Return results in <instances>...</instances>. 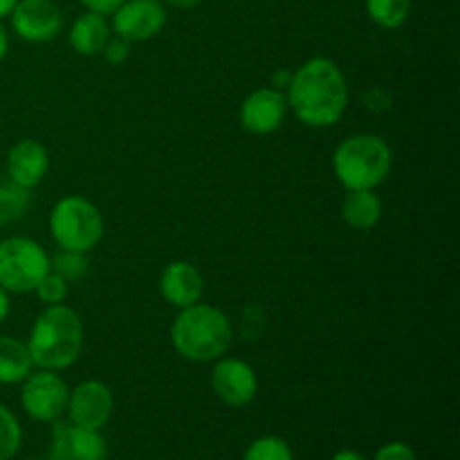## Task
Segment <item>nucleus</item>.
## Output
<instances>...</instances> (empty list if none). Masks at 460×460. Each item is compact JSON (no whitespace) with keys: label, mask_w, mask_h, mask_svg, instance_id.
<instances>
[{"label":"nucleus","mask_w":460,"mask_h":460,"mask_svg":"<svg viewBox=\"0 0 460 460\" xmlns=\"http://www.w3.org/2000/svg\"><path fill=\"white\" fill-rule=\"evenodd\" d=\"M288 108L308 128L340 124L349 108V81L332 58L313 57L292 70L286 90Z\"/></svg>","instance_id":"1"},{"label":"nucleus","mask_w":460,"mask_h":460,"mask_svg":"<svg viewBox=\"0 0 460 460\" xmlns=\"http://www.w3.org/2000/svg\"><path fill=\"white\" fill-rule=\"evenodd\" d=\"M84 322L79 313L66 304L45 305L36 317L25 341L36 368L45 371H66L79 362L84 353Z\"/></svg>","instance_id":"2"},{"label":"nucleus","mask_w":460,"mask_h":460,"mask_svg":"<svg viewBox=\"0 0 460 460\" xmlns=\"http://www.w3.org/2000/svg\"><path fill=\"white\" fill-rule=\"evenodd\" d=\"M234 341L232 319L220 308L198 304L182 308L171 323V344L175 353L193 364H209L225 358Z\"/></svg>","instance_id":"3"},{"label":"nucleus","mask_w":460,"mask_h":460,"mask_svg":"<svg viewBox=\"0 0 460 460\" xmlns=\"http://www.w3.org/2000/svg\"><path fill=\"white\" fill-rule=\"evenodd\" d=\"M394 151L382 135L358 133L346 137L332 155V171L346 191L377 189L391 173Z\"/></svg>","instance_id":"4"},{"label":"nucleus","mask_w":460,"mask_h":460,"mask_svg":"<svg viewBox=\"0 0 460 460\" xmlns=\"http://www.w3.org/2000/svg\"><path fill=\"white\" fill-rule=\"evenodd\" d=\"M103 216L93 200L84 196H63L49 211V234L58 250H72L88 254L102 243Z\"/></svg>","instance_id":"5"},{"label":"nucleus","mask_w":460,"mask_h":460,"mask_svg":"<svg viewBox=\"0 0 460 460\" xmlns=\"http://www.w3.org/2000/svg\"><path fill=\"white\" fill-rule=\"evenodd\" d=\"M49 272V256L40 243L27 236H7L0 241V288L9 295L34 292Z\"/></svg>","instance_id":"6"},{"label":"nucleus","mask_w":460,"mask_h":460,"mask_svg":"<svg viewBox=\"0 0 460 460\" xmlns=\"http://www.w3.org/2000/svg\"><path fill=\"white\" fill-rule=\"evenodd\" d=\"M21 407L31 420L57 422L66 416L70 386L57 371H31L21 382Z\"/></svg>","instance_id":"7"},{"label":"nucleus","mask_w":460,"mask_h":460,"mask_svg":"<svg viewBox=\"0 0 460 460\" xmlns=\"http://www.w3.org/2000/svg\"><path fill=\"white\" fill-rule=\"evenodd\" d=\"M108 18L112 34L128 43H144L164 30L169 12L162 0H124Z\"/></svg>","instance_id":"8"},{"label":"nucleus","mask_w":460,"mask_h":460,"mask_svg":"<svg viewBox=\"0 0 460 460\" xmlns=\"http://www.w3.org/2000/svg\"><path fill=\"white\" fill-rule=\"evenodd\" d=\"M9 18L13 34L25 43H49L63 30V13L54 0H18Z\"/></svg>","instance_id":"9"},{"label":"nucleus","mask_w":460,"mask_h":460,"mask_svg":"<svg viewBox=\"0 0 460 460\" xmlns=\"http://www.w3.org/2000/svg\"><path fill=\"white\" fill-rule=\"evenodd\" d=\"M211 389L223 404L232 409H243L254 402L256 394H259V377L245 359L225 355L214 362Z\"/></svg>","instance_id":"10"},{"label":"nucleus","mask_w":460,"mask_h":460,"mask_svg":"<svg viewBox=\"0 0 460 460\" xmlns=\"http://www.w3.org/2000/svg\"><path fill=\"white\" fill-rule=\"evenodd\" d=\"M112 409H115V395L111 386L99 380H85L70 389L66 413L72 425L102 431L111 420Z\"/></svg>","instance_id":"11"},{"label":"nucleus","mask_w":460,"mask_h":460,"mask_svg":"<svg viewBox=\"0 0 460 460\" xmlns=\"http://www.w3.org/2000/svg\"><path fill=\"white\" fill-rule=\"evenodd\" d=\"M288 112V99L286 93L272 88H256L243 99L241 108H238V121H241L243 130L250 135H272L286 121Z\"/></svg>","instance_id":"12"},{"label":"nucleus","mask_w":460,"mask_h":460,"mask_svg":"<svg viewBox=\"0 0 460 460\" xmlns=\"http://www.w3.org/2000/svg\"><path fill=\"white\" fill-rule=\"evenodd\" d=\"M49 460H106V440L99 431L84 429L70 420L52 422Z\"/></svg>","instance_id":"13"},{"label":"nucleus","mask_w":460,"mask_h":460,"mask_svg":"<svg viewBox=\"0 0 460 460\" xmlns=\"http://www.w3.org/2000/svg\"><path fill=\"white\" fill-rule=\"evenodd\" d=\"M49 171V151L39 139H18L4 157V175L18 187L31 191Z\"/></svg>","instance_id":"14"},{"label":"nucleus","mask_w":460,"mask_h":460,"mask_svg":"<svg viewBox=\"0 0 460 460\" xmlns=\"http://www.w3.org/2000/svg\"><path fill=\"white\" fill-rule=\"evenodd\" d=\"M160 295L171 308H189L202 301L205 295V277L191 261H171L160 274Z\"/></svg>","instance_id":"15"},{"label":"nucleus","mask_w":460,"mask_h":460,"mask_svg":"<svg viewBox=\"0 0 460 460\" xmlns=\"http://www.w3.org/2000/svg\"><path fill=\"white\" fill-rule=\"evenodd\" d=\"M112 30L108 16L102 13L85 12L75 18L67 31V40H70L72 49L81 57H99L111 40Z\"/></svg>","instance_id":"16"},{"label":"nucleus","mask_w":460,"mask_h":460,"mask_svg":"<svg viewBox=\"0 0 460 460\" xmlns=\"http://www.w3.org/2000/svg\"><path fill=\"white\" fill-rule=\"evenodd\" d=\"M382 200L376 189H358V191H346L341 202V218L349 227L367 232L373 229L382 220Z\"/></svg>","instance_id":"17"},{"label":"nucleus","mask_w":460,"mask_h":460,"mask_svg":"<svg viewBox=\"0 0 460 460\" xmlns=\"http://www.w3.org/2000/svg\"><path fill=\"white\" fill-rule=\"evenodd\" d=\"M34 371L27 344L18 337L0 335V385H21Z\"/></svg>","instance_id":"18"},{"label":"nucleus","mask_w":460,"mask_h":460,"mask_svg":"<svg viewBox=\"0 0 460 460\" xmlns=\"http://www.w3.org/2000/svg\"><path fill=\"white\" fill-rule=\"evenodd\" d=\"M368 18L382 30H400L409 21L411 0H364Z\"/></svg>","instance_id":"19"},{"label":"nucleus","mask_w":460,"mask_h":460,"mask_svg":"<svg viewBox=\"0 0 460 460\" xmlns=\"http://www.w3.org/2000/svg\"><path fill=\"white\" fill-rule=\"evenodd\" d=\"M30 202V191L13 184L4 175V180H0V227L16 223L27 211Z\"/></svg>","instance_id":"20"},{"label":"nucleus","mask_w":460,"mask_h":460,"mask_svg":"<svg viewBox=\"0 0 460 460\" xmlns=\"http://www.w3.org/2000/svg\"><path fill=\"white\" fill-rule=\"evenodd\" d=\"M49 272L58 274L67 283H75L88 274V259L84 252L58 250L57 254L49 256Z\"/></svg>","instance_id":"21"},{"label":"nucleus","mask_w":460,"mask_h":460,"mask_svg":"<svg viewBox=\"0 0 460 460\" xmlns=\"http://www.w3.org/2000/svg\"><path fill=\"white\" fill-rule=\"evenodd\" d=\"M22 443V429L18 418L0 402V460H12Z\"/></svg>","instance_id":"22"},{"label":"nucleus","mask_w":460,"mask_h":460,"mask_svg":"<svg viewBox=\"0 0 460 460\" xmlns=\"http://www.w3.org/2000/svg\"><path fill=\"white\" fill-rule=\"evenodd\" d=\"M243 460H295L290 445L279 436H261L247 447Z\"/></svg>","instance_id":"23"},{"label":"nucleus","mask_w":460,"mask_h":460,"mask_svg":"<svg viewBox=\"0 0 460 460\" xmlns=\"http://www.w3.org/2000/svg\"><path fill=\"white\" fill-rule=\"evenodd\" d=\"M34 295L39 296V301L43 305H58L66 304L67 295H70V283L66 279H61L58 274L48 272L36 286Z\"/></svg>","instance_id":"24"},{"label":"nucleus","mask_w":460,"mask_h":460,"mask_svg":"<svg viewBox=\"0 0 460 460\" xmlns=\"http://www.w3.org/2000/svg\"><path fill=\"white\" fill-rule=\"evenodd\" d=\"M102 54H103V58H106V61L111 63V66L119 67V66H124L126 61H128L130 43H128V40H124V39H119V36L112 34L111 40H108L106 48H103Z\"/></svg>","instance_id":"25"},{"label":"nucleus","mask_w":460,"mask_h":460,"mask_svg":"<svg viewBox=\"0 0 460 460\" xmlns=\"http://www.w3.org/2000/svg\"><path fill=\"white\" fill-rule=\"evenodd\" d=\"M373 460H418L416 452L407 443H386L385 447L377 449Z\"/></svg>","instance_id":"26"},{"label":"nucleus","mask_w":460,"mask_h":460,"mask_svg":"<svg viewBox=\"0 0 460 460\" xmlns=\"http://www.w3.org/2000/svg\"><path fill=\"white\" fill-rule=\"evenodd\" d=\"M81 4L85 7V12H94L102 13V16H111L117 7H119L124 0H79Z\"/></svg>","instance_id":"27"},{"label":"nucleus","mask_w":460,"mask_h":460,"mask_svg":"<svg viewBox=\"0 0 460 460\" xmlns=\"http://www.w3.org/2000/svg\"><path fill=\"white\" fill-rule=\"evenodd\" d=\"M290 79H292V70H277L272 75V81H270V85L277 90H281V93H286L288 85H290Z\"/></svg>","instance_id":"28"},{"label":"nucleus","mask_w":460,"mask_h":460,"mask_svg":"<svg viewBox=\"0 0 460 460\" xmlns=\"http://www.w3.org/2000/svg\"><path fill=\"white\" fill-rule=\"evenodd\" d=\"M9 310H12V301H9V292H4L0 288V326L4 323V319L9 317Z\"/></svg>","instance_id":"29"},{"label":"nucleus","mask_w":460,"mask_h":460,"mask_svg":"<svg viewBox=\"0 0 460 460\" xmlns=\"http://www.w3.org/2000/svg\"><path fill=\"white\" fill-rule=\"evenodd\" d=\"M166 7H173V9H193L198 4H202L205 0H162Z\"/></svg>","instance_id":"30"},{"label":"nucleus","mask_w":460,"mask_h":460,"mask_svg":"<svg viewBox=\"0 0 460 460\" xmlns=\"http://www.w3.org/2000/svg\"><path fill=\"white\" fill-rule=\"evenodd\" d=\"M7 52H9V31L7 27L3 25V21H0V63L7 58Z\"/></svg>","instance_id":"31"},{"label":"nucleus","mask_w":460,"mask_h":460,"mask_svg":"<svg viewBox=\"0 0 460 460\" xmlns=\"http://www.w3.org/2000/svg\"><path fill=\"white\" fill-rule=\"evenodd\" d=\"M332 460H367L362 456L359 452H355V449H341V452H337Z\"/></svg>","instance_id":"32"},{"label":"nucleus","mask_w":460,"mask_h":460,"mask_svg":"<svg viewBox=\"0 0 460 460\" xmlns=\"http://www.w3.org/2000/svg\"><path fill=\"white\" fill-rule=\"evenodd\" d=\"M16 3H18V0H0V21H3V18H7L9 13H12V9L16 7Z\"/></svg>","instance_id":"33"},{"label":"nucleus","mask_w":460,"mask_h":460,"mask_svg":"<svg viewBox=\"0 0 460 460\" xmlns=\"http://www.w3.org/2000/svg\"><path fill=\"white\" fill-rule=\"evenodd\" d=\"M30 460H40V458H30Z\"/></svg>","instance_id":"34"}]
</instances>
